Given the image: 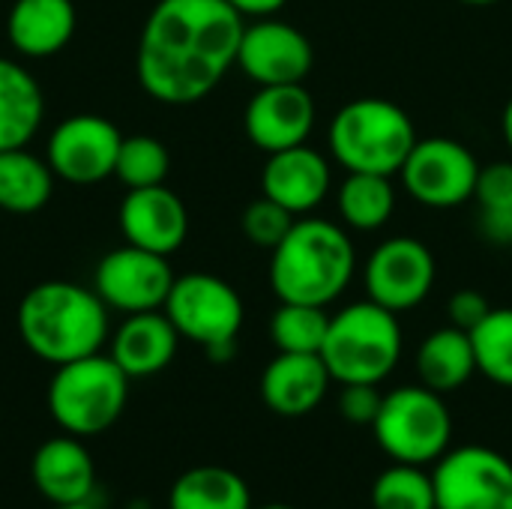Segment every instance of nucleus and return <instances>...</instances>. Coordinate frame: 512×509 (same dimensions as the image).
<instances>
[{
  "label": "nucleus",
  "mask_w": 512,
  "mask_h": 509,
  "mask_svg": "<svg viewBox=\"0 0 512 509\" xmlns=\"http://www.w3.org/2000/svg\"><path fill=\"white\" fill-rule=\"evenodd\" d=\"M435 255L417 237L384 240L363 267L369 300L390 312H408L420 306L435 288Z\"/></svg>",
  "instance_id": "9b49d317"
},
{
  "label": "nucleus",
  "mask_w": 512,
  "mask_h": 509,
  "mask_svg": "<svg viewBox=\"0 0 512 509\" xmlns=\"http://www.w3.org/2000/svg\"><path fill=\"white\" fill-rule=\"evenodd\" d=\"M72 0H15L6 15L9 45L21 57H51L75 36Z\"/></svg>",
  "instance_id": "412c9836"
},
{
  "label": "nucleus",
  "mask_w": 512,
  "mask_h": 509,
  "mask_svg": "<svg viewBox=\"0 0 512 509\" xmlns=\"http://www.w3.org/2000/svg\"><path fill=\"white\" fill-rule=\"evenodd\" d=\"M174 273L165 255L138 249L132 243L108 252L93 273V291L102 297V303L108 309H120L126 315L135 312H153L162 309L171 285H174Z\"/></svg>",
  "instance_id": "f8f14e48"
},
{
  "label": "nucleus",
  "mask_w": 512,
  "mask_h": 509,
  "mask_svg": "<svg viewBox=\"0 0 512 509\" xmlns=\"http://www.w3.org/2000/svg\"><path fill=\"white\" fill-rule=\"evenodd\" d=\"M30 477L48 504H90L96 489V462L75 435H57L36 447Z\"/></svg>",
  "instance_id": "a211bd4d"
},
{
  "label": "nucleus",
  "mask_w": 512,
  "mask_h": 509,
  "mask_svg": "<svg viewBox=\"0 0 512 509\" xmlns=\"http://www.w3.org/2000/svg\"><path fill=\"white\" fill-rule=\"evenodd\" d=\"M54 192V171L39 156L24 147L0 150V210L6 213H36L48 204Z\"/></svg>",
  "instance_id": "393cba45"
},
{
  "label": "nucleus",
  "mask_w": 512,
  "mask_h": 509,
  "mask_svg": "<svg viewBox=\"0 0 512 509\" xmlns=\"http://www.w3.org/2000/svg\"><path fill=\"white\" fill-rule=\"evenodd\" d=\"M459 3H468V6H492V3H501V0H459Z\"/></svg>",
  "instance_id": "58836bf2"
},
{
  "label": "nucleus",
  "mask_w": 512,
  "mask_h": 509,
  "mask_svg": "<svg viewBox=\"0 0 512 509\" xmlns=\"http://www.w3.org/2000/svg\"><path fill=\"white\" fill-rule=\"evenodd\" d=\"M501 129H504V141H507V147L512 150V96L510 102L504 105V117H501Z\"/></svg>",
  "instance_id": "e433bc0d"
},
{
  "label": "nucleus",
  "mask_w": 512,
  "mask_h": 509,
  "mask_svg": "<svg viewBox=\"0 0 512 509\" xmlns=\"http://www.w3.org/2000/svg\"><path fill=\"white\" fill-rule=\"evenodd\" d=\"M402 345L396 312L360 300L330 315L321 360L339 384H381L399 366Z\"/></svg>",
  "instance_id": "39448f33"
},
{
  "label": "nucleus",
  "mask_w": 512,
  "mask_h": 509,
  "mask_svg": "<svg viewBox=\"0 0 512 509\" xmlns=\"http://www.w3.org/2000/svg\"><path fill=\"white\" fill-rule=\"evenodd\" d=\"M258 509H294V507H285V504H267V507H258Z\"/></svg>",
  "instance_id": "ea45409f"
},
{
  "label": "nucleus",
  "mask_w": 512,
  "mask_h": 509,
  "mask_svg": "<svg viewBox=\"0 0 512 509\" xmlns=\"http://www.w3.org/2000/svg\"><path fill=\"white\" fill-rule=\"evenodd\" d=\"M51 509H93L90 504H51Z\"/></svg>",
  "instance_id": "4c0bfd02"
},
{
  "label": "nucleus",
  "mask_w": 512,
  "mask_h": 509,
  "mask_svg": "<svg viewBox=\"0 0 512 509\" xmlns=\"http://www.w3.org/2000/svg\"><path fill=\"white\" fill-rule=\"evenodd\" d=\"M399 177L417 204L453 210L474 198L480 162L456 138H417Z\"/></svg>",
  "instance_id": "1a4fd4ad"
},
{
  "label": "nucleus",
  "mask_w": 512,
  "mask_h": 509,
  "mask_svg": "<svg viewBox=\"0 0 512 509\" xmlns=\"http://www.w3.org/2000/svg\"><path fill=\"white\" fill-rule=\"evenodd\" d=\"M477 372V357L471 345V333L459 327H441L429 333L417 351V375L420 384L435 393H453L465 387Z\"/></svg>",
  "instance_id": "5701e85b"
},
{
  "label": "nucleus",
  "mask_w": 512,
  "mask_h": 509,
  "mask_svg": "<svg viewBox=\"0 0 512 509\" xmlns=\"http://www.w3.org/2000/svg\"><path fill=\"white\" fill-rule=\"evenodd\" d=\"M372 507L375 509H435V480L423 474L420 465L396 462L387 468L372 486Z\"/></svg>",
  "instance_id": "c756f323"
},
{
  "label": "nucleus",
  "mask_w": 512,
  "mask_h": 509,
  "mask_svg": "<svg viewBox=\"0 0 512 509\" xmlns=\"http://www.w3.org/2000/svg\"><path fill=\"white\" fill-rule=\"evenodd\" d=\"M129 396V375L108 354H90L57 366L48 384V411L54 423L75 438L108 432Z\"/></svg>",
  "instance_id": "423d86ee"
},
{
  "label": "nucleus",
  "mask_w": 512,
  "mask_h": 509,
  "mask_svg": "<svg viewBox=\"0 0 512 509\" xmlns=\"http://www.w3.org/2000/svg\"><path fill=\"white\" fill-rule=\"evenodd\" d=\"M315 51L303 30L279 18H255L243 27L237 48V66L258 87L270 84H303L312 72Z\"/></svg>",
  "instance_id": "4468645a"
},
{
  "label": "nucleus",
  "mask_w": 512,
  "mask_h": 509,
  "mask_svg": "<svg viewBox=\"0 0 512 509\" xmlns=\"http://www.w3.org/2000/svg\"><path fill=\"white\" fill-rule=\"evenodd\" d=\"M330 315L324 306L279 303L270 318V339L282 354H321Z\"/></svg>",
  "instance_id": "bb28decb"
},
{
  "label": "nucleus",
  "mask_w": 512,
  "mask_h": 509,
  "mask_svg": "<svg viewBox=\"0 0 512 509\" xmlns=\"http://www.w3.org/2000/svg\"><path fill=\"white\" fill-rule=\"evenodd\" d=\"M378 447L402 465H432L453 441V417L441 393L429 387H399L384 396L372 423Z\"/></svg>",
  "instance_id": "0eeeda50"
},
{
  "label": "nucleus",
  "mask_w": 512,
  "mask_h": 509,
  "mask_svg": "<svg viewBox=\"0 0 512 509\" xmlns=\"http://www.w3.org/2000/svg\"><path fill=\"white\" fill-rule=\"evenodd\" d=\"M225 3H231L243 18L249 15V18H270V15H276L288 0H225Z\"/></svg>",
  "instance_id": "c9c22d12"
},
{
  "label": "nucleus",
  "mask_w": 512,
  "mask_h": 509,
  "mask_svg": "<svg viewBox=\"0 0 512 509\" xmlns=\"http://www.w3.org/2000/svg\"><path fill=\"white\" fill-rule=\"evenodd\" d=\"M120 231L126 243L168 258L186 243L189 213L180 195H174L165 183L129 189L120 204Z\"/></svg>",
  "instance_id": "dca6fc26"
},
{
  "label": "nucleus",
  "mask_w": 512,
  "mask_h": 509,
  "mask_svg": "<svg viewBox=\"0 0 512 509\" xmlns=\"http://www.w3.org/2000/svg\"><path fill=\"white\" fill-rule=\"evenodd\" d=\"M243 126L249 141L264 153L306 144L315 126V99L303 84L258 87L246 105Z\"/></svg>",
  "instance_id": "2eb2a0df"
},
{
  "label": "nucleus",
  "mask_w": 512,
  "mask_h": 509,
  "mask_svg": "<svg viewBox=\"0 0 512 509\" xmlns=\"http://www.w3.org/2000/svg\"><path fill=\"white\" fill-rule=\"evenodd\" d=\"M333 171L321 150L297 144L279 153H267L261 171V195L282 204L294 216H309L330 195Z\"/></svg>",
  "instance_id": "f3484780"
},
{
  "label": "nucleus",
  "mask_w": 512,
  "mask_h": 509,
  "mask_svg": "<svg viewBox=\"0 0 512 509\" xmlns=\"http://www.w3.org/2000/svg\"><path fill=\"white\" fill-rule=\"evenodd\" d=\"M477 228L492 246H512V210H480Z\"/></svg>",
  "instance_id": "f704fd0d"
},
{
  "label": "nucleus",
  "mask_w": 512,
  "mask_h": 509,
  "mask_svg": "<svg viewBox=\"0 0 512 509\" xmlns=\"http://www.w3.org/2000/svg\"><path fill=\"white\" fill-rule=\"evenodd\" d=\"M123 135L99 114H72L60 120L48 138V165L54 177L90 186L114 177Z\"/></svg>",
  "instance_id": "ddd939ff"
},
{
  "label": "nucleus",
  "mask_w": 512,
  "mask_h": 509,
  "mask_svg": "<svg viewBox=\"0 0 512 509\" xmlns=\"http://www.w3.org/2000/svg\"><path fill=\"white\" fill-rule=\"evenodd\" d=\"M168 168H171V156H168V150H165V144L159 138H153V135H129V138L120 141L114 177L126 189L159 186V183H165Z\"/></svg>",
  "instance_id": "c85d7f7f"
},
{
  "label": "nucleus",
  "mask_w": 512,
  "mask_h": 509,
  "mask_svg": "<svg viewBox=\"0 0 512 509\" xmlns=\"http://www.w3.org/2000/svg\"><path fill=\"white\" fill-rule=\"evenodd\" d=\"M297 219H300V216H294V213L285 210L282 204H276V201H270V198L261 195L258 201H252V204L243 210L240 228H243V234H246V240H249L252 246L273 252V249L288 237V231L294 228Z\"/></svg>",
  "instance_id": "7c9ffc66"
},
{
  "label": "nucleus",
  "mask_w": 512,
  "mask_h": 509,
  "mask_svg": "<svg viewBox=\"0 0 512 509\" xmlns=\"http://www.w3.org/2000/svg\"><path fill=\"white\" fill-rule=\"evenodd\" d=\"M18 333L30 354L63 366L102 351L108 339V306L84 285L63 279L39 282L18 303Z\"/></svg>",
  "instance_id": "f03ea898"
},
{
  "label": "nucleus",
  "mask_w": 512,
  "mask_h": 509,
  "mask_svg": "<svg viewBox=\"0 0 512 509\" xmlns=\"http://www.w3.org/2000/svg\"><path fill=\"white\" fill-rule=\"evenodd\" d=\"M45 117L39 81L15 60L0 57V150L27 147Z\"/></svg>",
  "instance_id": "4be33fe9"
},
{
  "label": "nucleus",
  "mask_w": 512,
  "mask_h": 509,
  "mask_svg": "<svg viewBox=\"0 0 512 509\" xmlns=\"http://www.w3.org/2000/svg\"><path fill=\"white\" fill-rule=\"evenodd\" d=\"M333 378L321 354H282L273 357L261 375V399L273 414L303 417L321 405Z\"/></svg>",
  "instance_id": "6ab92c4d"
},
{
  "label": "nucleus",
  "mask_w": 512,
  "mask_h": 509,
  "mask_svg": "<svg viewBox=\"0 0 512 509\" xmlns=\"http://www.w3.org/2000/svg\"><path fill=\"white\" fill-rule=\"evenodd\" d=\"M357 273V252L348 231L330 219H297L288 237L270 252V288L279 303L330 306Z\"/></svg>",
  "instance_id": "7ed1b4c3"
},
{
  "label": "nucleus",
  "mask_w": 512,
  "mask_h": 509,
  "mask_svg": "<svg viewBox=\"0 0 512 509\" xmlns=\"http://www.w3.org/2000/svg\"><path fill=\"white\" fill-rule=\"evenodd\" d=\"M384 396L378 393V384H342L339 393V414L354 426H372L378 420Z\"/></svg>",
  "instance_id": "473e14b6"
},
{
  "label": "nucleus",
  "mask_w": 512,
  "mask_h": 509,
  "mask_svg": "<svg viewBox=\"0 0 512 509\" xmlns=\"http://www.w3.org/2000/svg\"><path fill=\"white\" fill-rule=\"evenodd\" d=\"M492 312V303L486 300V294L474 291V288H462L450 297L447 303V315H450V324L471 333L486 315Z\"/></svg>",
  "instance_id": "72a5a7b5"
},
{
  "label": "nucleus",
  "mask_w": 512,
  "mask_h": 509,
  "mask_svg": "<svg viewBox=\"0 0 512 509\" xmlns=\"http://www.w3.org/2000/svg\"><path fill=\"white\" fill-rule=\"evenodd\" d=\"M339 216L354 231H378L390 222L396 210V186L393 177L384 174H351L342 180L336 192Z\"/></svg>",
  "instance_id": "a878e982"
},
{
  "label": "nucleus",
  "mask_w": 512,
  "mask_h": 509,
  "mask_svg": "<svg viewBox=\"0 0 512 509\" xmlns=\"http://www.w3.org/2000/svg\"><path fill=\"white\" fill-rule=\"evenodd\" d=\"M474 201L480 210H512V162L501 159L492 165H480Z\"/></svg>",
  "instance_id": "2f4dec72"
},
{
  "label": "nucleus",
  "mask_w": 512,
  "mask_h": 509,
  "mask_svg": "<svg viewBox=\"0 0 512 509\" xmlns=\"http://www.w3.org/2000/svg\"><path fill=\"white\" fill-rule=\"evenodd\" d=\"M477 372L492 384L512 387V309H495L471 330Z\"/></svg>",
  "instance_id": "cd10ccee"
},
{
  "label": "nucleus",
  "mask_w": 512,
  "mask_h": 509,
  "mask_svg": "<svg viewBox=\"0 0 512 509\" xmlns=\"http://www.w3.org/2000/svg\"><path fill=\"white\" fill-rule=\"evenodd\" d=\"M177 342L180 333L162 309L135 312L117 327L111 339V357L129 378H150L171 366Z\"/></svg>",
  "instance_id": "aec40b11"
},
{
  "label": "nucleus",
  "mask_w": 512,
  "mask_h": 509,
  "mask_svg": "<svg viewBox=\"0 0 512 509\" xmlns=\"http://www.w3.org/2000/svg\"><path fill=\"white\" fill-rule=\"evenodd\" d=\"M327 144L345 171L393 177L417 144V129L408 111L396 102L360 96L336 111L327 129Z\"/></svg>",
  "instance_id": "20e7f679"
},
{
  "label": "nucleus",
  "mask_w": 512,
  "mask_h": 509,
  "mask_svg": "<svg viewBox=\"0 0 512 509\" xmlns=\"http://www.w3.org/2000/svg\"><path fill=\"white\" fill-rule=\"evenodd\" d=\"M243 27L225 0H159L138 39V84L165 105L201 102L237 66Z\"/></svg>",
  "instance_id": "f257e3e1"
},
{
  "label": "nucleus",
  "mask_w": 512,
  "mask_h": 509,
  "mask_svg": "<svg viewBox=\"0 0 512 509\" xmlns=\"http://www.w3.org/2000/svg\"><path fill=\"white\" fill-rule=\"evenodd\" d=\"M162 312L171 318L180 339H189L204 351L237 342L243 327L240 294L225 279L210 273H189L174 279Z\"/></svg>",
  "instance_id": "6e6552de"
},
{
  "label": "nucleus",
  "mask_w": 512,
  "mask_h": 509,
  "mask_svg": "<svg viewBox=\"0 0 512 509\" xmlns=\"http://www.w3.org/2000/svg\"><path fill=\"white\" fill-rule=\"evenodd\" d=\"M432 480L441 509H512V462L492 447L447 450Z\"/></svg>",
  "instance_id": "9d476101"
},
{
  "label": "nucleus",
  "mask_w": 512,
  "mask_h": 509,
  "mask_svg": "<svg viewBox=\"0 0 512 509\" xmlns=\"http://www.w3.org/2000/svg\"><path fill=\"white\" fill-rule=\"evenodd\" d=\"M435 509H441V507H435Z\"/></svg>",
  "instance_id": "a19ab883"
},
{
  "label": "nucleus",
  "mask_w": 512,
  "mask_h": 509,
  "mask_svg": "<svg viewBox=\"0 0 512 509\" xmlns=\"http://www.w3.org/2000/svg\"><path fill=\"white\" fill-rule=\"evenodd\" d=\"M168 509H252V495L237 471L201 465L177 477L168 495Z\"/></svg>",
  "instance_id": "b1692460"
}]
</instances>
